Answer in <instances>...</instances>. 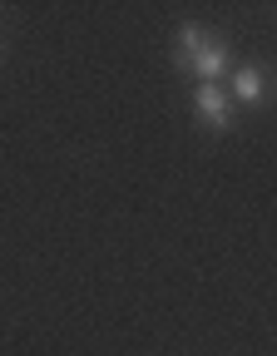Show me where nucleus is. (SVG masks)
Here are the masks:
<instances>
[{
	"label": "nucleus",
	"instance_id": "f257e3e1",
	"mask_svg": "<svg viewBox=\"0 0 277 356\" xmlns=\"http://www.w3.org/2000/svg\"><path fill=\"white\" fill-rule=\"evenodd\" d=\"M173 65L183 74H193L198 84H218L223 74H233V44L189 20V25H178V35H173Z\"/></svg>",
	"mask_w": 277,
	"mask_h": 356
},
{
	"label": "nucleus",
	"instance_id": "f03ea898",
	"mask_svg": "<svg viewBox=\"0 0 277 356\" xmlns=\"http://www.w3.org/2000/svg\"><path fill=\"white\" fill-rule=\"evenodd\" d=\"M233 95L228 89H218V84H198L193 89V119H198V129H208V134H228L233 129Z\"/></svg>",
	"mask_w": 277,
	"mask_h": 356
},
{
	"label": "nucleus",
	"instance_id": "7ed1b4c3",
	"mask_svg": "<svg viewBox=\"0 0 277 356\" xmlns=\"http://www.w3.org/2000/svg\"><path fill=\"white\" fill-rule=\"evenodd\" d=\"M272 99V79L258 65H233V104L243 109H262Z\"/></svg>",
	"mask_w": 277,
	"mask_h": 356
}]
</instances>
